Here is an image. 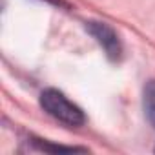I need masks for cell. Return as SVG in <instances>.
<instances>
[{
  "label": "cell",
  "instance_id": "1",
  "mask_svg": "<svg viewBox=\"0 0 155 155\" xmlns=\"http://www.w3.org/2000/svg\"><path fill=\"white\" fill-rule=\"evenodd\" d=\"M40 106L46 113H49L53 119L68 124V126H82L86 122V115L84 111L73 104L64 93L57 91V90H46L40 95Z\"/></svg>",
  "mask_w": 155,
  "mask_h": 155
},
{
  "label": "cell",
  "instance_id": "2",
  "mask_svg": "<svg viewBox=\"0 0 155 155\" xmlns=\"http://www.w3.org/2000/svg\"><path fill=\"white\" fill-rule=\"evenodd\" d=\"M88 31L97 38V42L102 46V49L106 51V55L111 60H117L122 53V46L120 40L117 37V33L104 22H88Z\"/></svg>",
  "mask_w": 155,
  "mask_h": 155
},
{
  "label": "cell",
  "instance_id": "3",
  "mask_svg": "<svg viewBox=\"0 0 155 155\" xmlns=\"http://www.w3.org/2000/svg\"><path fill=\"white\" fill-rule=\"evenodd\" d=\"M142 106H144V113H146L150 124L155 128V79L153 81H148L146 86H144Z\"/></svg>",
  "mask_w": 155,
  "mask_h": 155
}]
</instances>
